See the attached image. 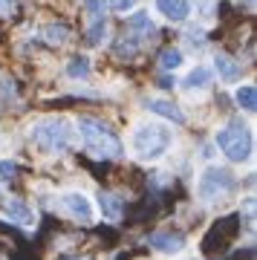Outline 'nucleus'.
<instances>
[{"label": "nucleus", "instance_id": "4", "mask_svg": "<svg viewBox=\"0 0 257 260\" xmlns=\"http://www.w3.org/2000/svg\"><path fill=\"white\" fill-rule=\"evenodd\" d=\"M214 142L231 162H246L251 156V130L248 124H243V119H231L226 127H220Z\"/></svg>", "mask_w": 257, "mask_h": 260}, {"label": "nucleus", "instance_id": "21", "mask_svg": "<svg viewBox=\"0 0 257 260\" xmlns=\"http://www.w3.org/2000/svg\"><path fill=\"white\" fill-rule=\"evenodd\" d=\"M133 3L136 0H104V6L110 12H127V9H133Z\"/></svg>", "mask_w": 257, "mask_h": 260}, {"label": "nucleus", "instance_id": "14", "mask_svg": "<svg viewBox=\"0 0 257 260\" xmlns=\"http://www.w3.org/2000/svg\"><path fill=\"white\" fill-rule=\"evenodd\" d=\"M234 99H237V104L246 113H254L257 110V90H254V84H240L237 93H234Z\"/></svg>", "mask_w": 257, "mask_h": 260}, {"label": "nucleus", "instance_id": "27", "mask_svg": "<svg viewBox=\"0 0 257 260\" xmlns=\"http://www.w3.org/2000/svg\"><path fill=\"white\" fill-rule=\"evenodd\" d=\"M0 203H3V194H0Z\"/></svg>", "mask_w": 257, "mask_h": 260}, {"label": "nucleus", "instance_id": "10", "mask_svg": "<svg viewBox=\"0 0 257 260\" xmlns=\"http://www.w3.org/2000/svg\"><path fill=\"white\" fill-rule=\"evenodd\" d=\"M99 208L101 214L107 217V220H121V214H124V203H121V197L119 194H113V191H101L99 194Z\"/></svg>", "mask_w": 257, "mask_h": 260}, {"label": "nucleus", "instance_id": "12", "mask_svg": "<svg viewBox=\"0 0 257 260\" xmlns=\"http://www.w3.org/2000/svg\"><path fill=\"white\" fill-rule=\"evenodd\" d=\"M211 78H214L211 67L200 64V67H194L191 73L182 78V90H202V87H208V84H211Z\"/></svg>", "mask_w": 257, "mask_h": 260}, {"label": "nucleus", "instance_id": "25", "mask_svg": "<svg viewBox=\"0 0 257 260\" xmlns=\"http://www.w3.org/2000/svg\"><path fill=\"white\" fill-rule=\"evenodd\" d=\"M240 3H246V6H251V3H254V0H240Z\"/></svg>", "mask_w": 257, "mask_h": 260}, {"label": "nucleus", "instance_id": "7", "mask_svg": "<svg viewBox=\"0 0 257 260\" xmlns=\"http://www.w3.org/2000/svg\"><path fill=\"white\" fill-rule=\"evenodd\" d=\"M3 217L6 220H12V223H18V225H32L35 223V211L29 208L23 200H6V208H3Z\"/></svg>", "mask_w": 257, "mask_h": 260}, {"label": "nucleus", "instance_id": "17", "mask_svg": "<svg viewBox=\"0 0 257 260\" xmlns=\"http://www.w3.org/2000/svg\"><path fill=\"white\" fill-rule=\"evenodd\" d=\"M159 67L162 70H176V67H182V52L176 47H168L159 52Z\"/></svg>", "mask_w": 257, "mask_h": 260}, {"label": "nucleus", "instance_id": "6", "mask_svg": "<svg viewBox=\"0 0 257 260\" xmlns=\"http://www.w3.org/2000/svg\"><path fill=\"white\" fill-rule=\"evenodd\" d=\"M58 205H61V211L67 217H73L75 223H81V225H90L95 220V208H92V203L81 191H64L58 197Z\"/></svg>", "mask_w": 257, "mask_h": 260}, {"label": "nucleus", "instance_id": "2", "mask_svg": "<svg viewBox=\"0 0 257 260\" xmlns=\"http://www.w3.org/2000/svg\"><path fill=\"white\" fill-rule=\"evenodd\" d=\"M73 124L64 116H46V119L35 121L32 124V145H35L41 153L52 156V153H67L70 145H73Z\"/></svg>", "mask_w": 257, "mask_h": 260}, {"label": "nucleus", "instance_id": "8", "mask_svg": "<svg viewBox=\"0 0 257 260\" xmlns=\"http://www.w3.org/2000/svg\"><path fill=\"white\" fill-rule=\"evenodd\" d=\"M156 9L162 18H168L171 23H182L191 15V3L188 0H156Z\"/></svg>", "mask_w": 257, "mask_h": 260}, {"label": "nucleus", "instance_id": "13", "mask_svg": "<svg viewBox=\"0 0 257 260\" xmlns=\"http://www.w3.org/2000/svg\"><path fill=\"white\" fill-rule=\"evenodd\" d=\"M127 29L139 32L142 38L156 35V26H153V20H150V15H147V12H136V15H130V18H127Z\"/></svg>", "mask_w": 257, "mask_h": 260}, {"label": "nucleus", "instance_id": "5", "mask_svg": "<svg viewBox=\"0 0 257 260\" xmlns=\"http://www.w3.org/2000/svg\"><path fill=\"white\" fill-rule=\"evenodd\" d=\"M231 188H234V177H231L226 168H205V174L197 179V197L205 200V203H214V200H220L222 194H229Z\"/></svg>", "mask_w": 257, "mask_h": 260}, {"label": "nucleus", "instance_id": "19", "mask_svg": "<svg viewBox=\"0 0 257 260\" xmlns=\"http://www.w3.org/2000/svg\"><path fill=\"white\" fill-rule=\"evenodd\" d=\"M44 38L49 44H64L67 38H70V29L64 23H49V26H44Z\"/></svg>", "mask_w": 257, "mask_h": 260}, {"label": "nucleus", "instance_id": "15", "mask_svg": "<svg viewBox=\"0 0 257 260\" xmlns=\"http://www.w3.org/2000/svg\"><path fill=\"white\" fill-rule=\"evenodd\" d=\"M217 73H220V78L222 81H234L237 78V73H240V67H237V61H231L229 55H217Z\"/></svg>", "mask_w": 257, "mask_h": 260}, {"label": "nucleus", "instance_id": "20", "mask_svg": "<svg viewBox=\"0 0 257 260\" xmlns=\"http://www.w3.org/2000/svg\"><path fill=\"white\" fill-rule=\"evenodd\" d=\"M104 32H107V23H104V18H95V23L87 29V44H90V47H99L101 38H104Z\"/></svg>", "mask_w": 257, "mask_h": 260}, {"label": "nucleus", "instance_id": "24", "mask_svg": "<svg viewBox=\"0 0 257 260\" xmlns=\"http://www.w3.org/2000/svg\"><path fill=\"white\" fill-rule=\"evenodd\" d=\"M9 6H12V0H0V12H9Z\"/></svg>", "mask_w": 257, "mask_h": 260}, {"label": "nucleus", "instance_id": "3", "mask_svg": "<svg viewBox=\"0 0 257 260\" xmlns=\"http://www.w3.org/2000/svg\"><path fill=\"white\" fill-rule=\"evenodd\" d=\"M174 142V130L162 124V121H147V124H139L130 136V150L136 153L142 162H156L168 153Z\"/></svg>", "mask_w": 257, "mask_h": 260}, {"label": "nucleus", "instance_id": "26", "mask_svg": "<svg viewBox=\"0 0 257 260\" xmlns=\"http://www.w3.org/2000/svg\"><path fill=\"white\" fill-rule=\"evenodd\" d=\"M75 260H90V257H75Z\"/></svg>", "mask_w": 257, "mask_h": 260}, {"label": "nucleus", "instance_id": "9", "mask_svg": "<svg viewBox=\"0 0 257 260\" xmlns=\"http://www.w3.org/2000/svg\"><path fill=\"white\" fill-rule=\"evenodd\" d=\"M150 246L156 251H165V254H176V251H182L185 237L179 232H156L150 234Z\"/></svg>", "mask_w": 257, "mask_h": 260}, {"label": "nucleus", "instance_id": "22", "mask_svg": "<svg viewBox=\"0 0 257 260\" xmlns=\"http://www.w3.org/2000/svg\"><path fill=\"white\" fill-rule=\"evenodd\" d=\"M15 174H18V168H15V162H0V179H15Z\"/></svg>", "mask_w": 257, "mask_h": 260}, {"label": "nucleus", "instance_id": "1", "mask_svg": "<svg viewBox=\"0 0 257 260\" xmlns=\"http://www.w3.org/2000/svg\"><path fill=\"white\" fill-rule=\"evenodd\" d=\"M78 139H81V148L92 159H119L121 150H124L116 130L110 124H104L101 119H92V116L78 119Z\"/></svg>", "mask_w": 257, "mask_h": 260}, {"label": "nucleus", "instance_id": "16", "mask_svg": "<svg viewBox=\"0 0 257 260\" xmlns=\"http://www.w3.org/2000/svg\"><path fill=\"white\" fill-rule=\"evenodd\" d=\"M67 75H70V78H87V75H90V58H84V55L70 58V64H67Z\"/></svg>", "mask_w": 257, "mask_h": 260}, {"label": "nucleus", "instance_id": "18", "mask_svg": "<svg viewBox=\"0 0 257 260\" xmlns=\"http://www.w3.org/2000/svg\"><path fill=\"white\" fill-rule=\"evenodd\" d=\"M136 52H139V38L136 35L119 38V44H116V55H119V58H133Z\"/></svg>", "mask_w": 257, "mask_h": 260}, {"label": "nucleus", "instance_id": "11", "mask_svg": "<svg viewBox=\"0 0 257 260\" xmlns=\"http://www.w3.org/2000/svg\"><path fill=\"white\" fill-rule=\"evenodd\" d=\"M147 110L162 116V119H168V121H174V124H182L185 121V113L179 110L174 102H165V99H150V102H147Z\"/></svg>", "mask_w": 257, "mask_h": 260}, {"label": "nucleus", "instance_id": "23", "mask_svg": "<svg viewBox=\"0 0 257 260\" xmlns=\"http://www.w3.org/2000/svg\"><path fill=\"white\" fill-rule=\"evenodd\" d=\"M84 6H87V12H90V15H95V18L101 15V3H99V0H84Z\"/></svg>", "mask_w": 257, "mask_h": 260}]
</instances>
